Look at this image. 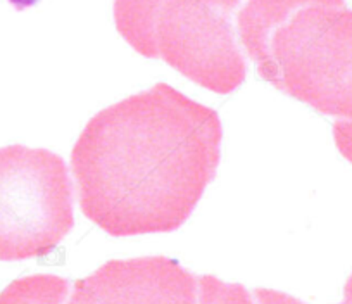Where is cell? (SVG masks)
Listing matches in <instances>:
<instances>
[{
	"instance_id": "obj_1",
	"label": "cell",
	"mask_w": 352,
	"mask_h": 304,
	"mask_svg": "<svg viewBox=\"0 0 352 304\" xmlns=\"http://www.w3.org/2000/svg\"><path fill=\"white\" fill-rule=\"evenodd\" d=\"M221 140L219 114L168 83L106 107L71 152L81 211L113 237L178 230L214 180Z\"/></svg>"
},
{
	"instance_id": "obj_2",
	"label": "cell",
	"mask_w": 352,
	"mask_h": 304,
	"mask_svg": "<svg viewBox=\"0 0 352 304\" xmlns=\"http://www.w3.org/2000/svg\"><path fill=\"white\" fill-rule=\"evenodd\" d=\"M236 32L264 82L318 113L352 120V9L345 0H247Z\"/></svg>"
},
{
	"instance_id": "obj_3",
	"label": "cell",
	"mask_w": 352,
	"mask_h": 304,
	"mask_svg": "<svg viewBox=\"0 0 352 304\" xmlns=\"http://www.w3.org/2000/svg\"><path fill=\"white\" fill-rule=\"evenodd\" d=\"M242 0H114L116 30L140 56L161 59L197 85L232 94L249 64L236 40Z\"/></svg>"
},
{
	"instance_id": "obj_4",
	"label": "cell",
	"mask_w": 352,
	"mask_h": 304,
	"mask_svg": "<svg viewBox=\"0 0 352 304\" xmlns=\"http://www.w3.org/2000/svg\"><path fill=\"white\" fill-rule=\"evenodd\" d=\"M74 226L66 161L47 149H0V261L50 254Z\"/></svg>"
},
{
	"instance_id": "obj_5",
	"label": "cell",
	"mask_w": 352,
	"mask_h": 304,
	"mask_svg": "<svg viewBox=\"0 0 352 304\" xmlns=\"http://www.w3.org/2000/svg\"><path fill=\"white\" fill-rule=\"evenodd\" d=\"M66 304H199V275L176 259H113L76 280Z\"/></svg>"
},
{
	"instance_id": "obj_6",
	"label": "cell",
	"mask_w": 352,
	"mask_h": 304,
	"mask_svg": "<svg viewBox=\"0 0 352 304\" xmlns=\"http://www.w3.org/2000/svg\"><path fill=\"white\" fill-rule=\"evenodd\" d=\"M69 282L57 275H30L0 292V304H64Z\"/></svg>"
},
{
	"instance_id": "obj_7",
	"label": "cell",
	"mask_w": 352,
	"mask_h": 304,
	"mask_svg": "<svg viewBox=\"0 0 352 304\" xmlns=\"http://www.w3.org/2000/svg\"><path fill=\"white\" fill-rule=\"evenodd\" d=\"M199 304H254L240 283H226L212 275H199Z\"/></svg>"
},
{
	"instance_id": "obj_8",
	"label": "cell",
	"mask_w": 352,
	"mask_h": 304,
	"mask_svg": "<svg viewBox=\"0 0 352 304\" xmlns=\"http://www.w3.org/2000/svg\"><path fill=\"white\" fill-rule=\"evenodd\" d=\"M333 140L338 152L352 164V120L335 121Z\"/></svg>"
},
{
	"instance_id": "obj_9",
	"label": "cell",
	"mask_w": 352,
	"mask_h": 304,
	"mask_svg": "<svg viewBox=\"0 0 352 304\" xmlns=\"http://www.w3.org/2000/svg\"><path fill=\"white\" fill-rule=\"evenodd\" d=\"M254 294H256V299L259 301V304H306L297 299V297L285 292H280V290L256 289Z\"/></svg>"
},
{
	"instance_id": "obj_10",
	"label": "cell",
	"mask_w": 352,
	"mask_h": 304,
	"mask_svg": "<svg viewBox=\"0 0 352 304\" xmlns=\"http://www.w3.org/2000/svg\"><path fill=\"white\" fill-rule=\"evenodd\" d=\"M340 304H352V273H351V275H349L347 282H345L344 299H342Z\"/></svg>"
}]
</instances>
